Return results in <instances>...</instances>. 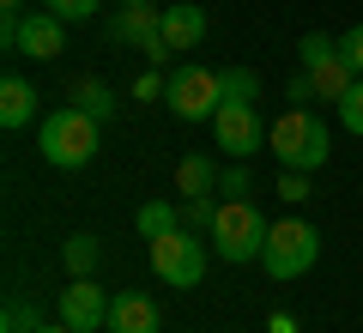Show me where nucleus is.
Listing matches in <instances>:
<instances>
[{
  "label": "nucleus",
  "mask_w": 363,
  "mask_h": 333,
  "mask_svg": "<svg viewBox=\"0 0 363 333\" xmlns=\"http://www.w3.org/2000/svg\"><path fill=\"white\" fill-rule=\"evenodd\" d=\"M321 261V231L309 218H279L267 231V249H260V267L272 279H303V273Z\"/></svg>",
  "instance_id": "nucleus-4"
},
{
  "label": "nucleus",
  "mask_w": 363,
  "mask_h": 333,
  "mask_svg": "<svg viewBox=\"0 0 363 333\" xmlns=\"http://www.w3.org/2000/svg\"><path fill=\"white\" fill-rule=\"evenodd\" d=\"M339 121H345V133H363V79L339 97Z\"/></svg>",
  "instance_id": "nucleus-23"
},
{
  "label": "nucleus",
  "mask_w": 363,
  "mask_h": 333,
  "mask_svg": "<svg viewBox=\"0 0 363 333\" xmlns=\"http://www.w3.org/2000/svg\"><path fill=\"white\" fill-rule=\"evenodd\" d=\"M267 212H260L255 200H224L218 206V224H212V249H218V261H230V267H248V261H260V249H267Z\"/></svg>",
  "instance_id": "nucleus-3"
},
{
  "label": "nucleus",
  "mask_w": 363,
  "mask_h": 333,
  "mask_svg": "<svg viewBox=\"0 0 363 333\" xmlns=\"http://www.w3.org/2000/svg\"><path fill=\"white\" fill-rule=\"evenodd\" d=\"M145 249H152V273L169 291H194V285L206 279V249L194 243L188 224H176L169 236H157V243H145Z\"/></svg>",
  "instance_id": "nucleus-5"
},
{
  "label": "nucleus",
  "mask_w": 363,
  "mask_h": 333,
  "mask_svg": "<svg viewBox=\"0 0 363 333\" xmlns=\"http://www.w3.org/2000/svg\"><path fill=\"white\" fill-rule=\"evenodd\" d=\"M157 25H164V13H157L152 0H121V18L109 31H116V37H133V43H152Z\"/></svg>",
  "instance_id": "nucleus-13"
},
{
  "label": "nucleus",
  "mask_w": 363,
  "mask_h": 333,
  "mask_svg": "<svg viewBox=\"0 0 363 333\" xmlns=\"http://www.w3.org/2000/svg\"><path fill=\"white\" fill-rule=\"evenodd\" d=\"M267 146H272V158H279V170H321L327 164V121L315 116V109H297L291 103L285 116L267 128Z\"/></svg>",
  "instance_id": "nucleus-2"
},
{
  "label": "nucleus",
  "mask_w": 363,
  "mask_h": 333,
  "mask_svg": "<svg viewBox=\"0 0 363 333\" xmlns=\"http://www.w3.org/2000/svg\"><path fill=\"white\" fill-rule=\"evenodd\" d=\"M97 128L104 121L97 116H85V109H49L43 116V128H37V146H43V158H49L55 170H85L91 158H97Z\"/></svg>",
  "instance_id": "nucleus-1"
},
{
  "label": "nucleus",
  "mask_w": 363,
  "mask_h": 333,
  "mask_svg": "<svg viewBox=\"0 0 363 333\" xmlns=\"http://www.w3.org/2000/svg\"><path fill=\"white\" fill-rule=\"evenodd\" d=\"M279 200H309V176H303V170H285V176H279Z\"/></svg>",
  "instance_id": "nucleus-25"
},
{
  "label": "nucleus",
  "mask_w": 363,
  "mask_h": 333,
  "mask_svg": "<svg viewBox=\"0 0 363 333\" xmlns=\"http://www.w3.org/2000/svg\"><path fill=\"white\" fill-rule=\"evenodd\" d=\"M157 327H164V315H157V303L145 291L109 297V333H157Z\"/></svg>",
  "instance_id": "nucleus-10"
},
{
  "label": "nucleus",
  "mask_w": 363,
  "mask_h": 333,
  "mask_svg": "<svg viewBox=\"0 0 363 333\" xmlns=\"http://www.w3.org/2000/svg\"><path fill=\"white\" fill-rule=\"evenodd\" d=\"M157 37H164V49H169V55L194 49V43L206 37V13H200L194 0H176V6H164V25H157Z\"/></svg>",
  "instance_id": "nucleus-11"
},
{
  "label": "nucleus",
  "mask_w": 363,
  "mask_h": 333,
  "mask_svg": "<svg viewBox=\"0 0 363 333\" xmlns=\"http://www.w3.org/2000/svg\"><path fill=\"white\" fill-rule=\"evenodd\" d=\"M43 6H49L55 18H67V25H73V18H97V0H43Z\"/></svg>",
  "instance_id": "nucleus-24"
},
{
  "label": "nucleus",
  "mask_w": 363,
  "mask_h": 333,
  "mask_svg": "<svg viewBox=\"0 0 363 333\" xmlns=\"http://www.w3.org/2000/svg\"><path fill=\"white\" fill-rule=\"evenodd\" d=\"M218 194H248V164L242 158H230V170L218 176Z\"/></svg>",
  "instance_id": "nucleus-27"
},
{
  "label": "nucleus",
  "mask_w": 363,
  "mask_h": 333,
  "mask_svg": "<svg viewBox=\"0 0 363 333\" xmlns=\"http://www.w3.org/2000/svg\"><path fill=\"white\" fill-rule=\"evenodd\" d=\"M61 49H67V18H55L49 6H37V13H18V43H13V55L55 61Z\"/></svg>",
  "instance_id": "nucleus-8"
},
{
  "label": "nucleus",
  "mask_w": 363,
  "mask_h": 333,
  "mask_svg": "<svg viewBox=\"0 0 363 333\" xmlns=\"http://www.w3.org/2000/svg\"><path fill=\"white\" fill-rule=\"evenodd\" d=\"M55 309H61V321L73 333H97V327H109V297L97 291L91 279H73L61 297H55Z\"/></svg>",
  "instance_id": "nucleus-9"
},
{
  "label": "nucleus",
  "mask_w": 363,
  "mask_h": 333,
  "mask_svg": "<svg viewBox=\"0 0 363 333\" xmlns=\"http://www.w3.org/2000/svg\"><path fill=\"white\" fill-rule=\"evenodd\" d=\"M176 224H182V218H176V206H169V200H145L140 212H133V231H140L145 243H157V236H169Z\"/></svg>",
  "instance_id": "nucleus-18"
},
{
  "label": "nucleus",
  "mask_w": 363,
  "mask_h": 333,
  "mask_svg": "<svg viewBox=\"0 0 363 333\" xmlns=\"http://www.w3.org/2000/svg\"><path fill=\"white\" fill-rule=\"evenodd\" d=\"M218 176H224V170L212 164L206 152H188V158L176 164V188H182V200H200V194H218Z\"/></svg>",
  "instance_id": "nucleus-12"
},
{
  "label": "nucleus",
  "mask_w": 363,
  "mask_h": 333,
  "mask_svg": "<svg viewBox=\"0 0 363 333\" xmlns=\"http://www.w3.org/2000/svg\"><path fill=\"white\" fill-rule=\"evenodd\" d=\"M37 116V91L25 85V79H6V85H0V128H25V121Z\"/></svg>",
  "instance_id": "nucleus-14"
},
{
  "label": "nucleus",
  "mask_w": 363,
  "mask_h": 333,
  "mask_svg": "<svg viewBox=\"0 0 363 333\" xmlns=\"http://www.w3.org/2000/svg\"><path fill=\"white\" fill-rule=\"evenodd\" d=\"M339 55H345V61H351V73L363 79V25H357V31H345V37H339Z\"/></svg>",
  "instance_id": "nucleus-26"
},
{
  "label": "nucleus",
  "mask_w": 363,
  "mask_h": 333,
  "mask_svg": "<svg viewBox=\"0 0 363 333\" xmlns=\"http://www.w3.org/2000/svg\"><path fill=\"white\" fill-rule=\"evenodd\" d=\"M224 79V103H255L260 97V73L255 67H230V73H218Z\"/></svg>",
  "instance_id": "nucleus-19"
},
{
  "label": "nucleus",
  "mask_w": 363,
  "mask_h": 333,
  "mask_svg": "<svg viewBox=\"0 0 363 333\" xmlns=\"http://www.w3.org/2000/svg\"><path fill=\"white\" fill-rule=\"evenodd\" d=\"M267 333H297V315H285V309H279V315L267 321Z\"/></svg>",
  "instance_id": "nucleus-30"
},
{
  "label": "nucleus",
  "mask_w": 363,
  "mask_h": 333,
  "mask_svg": "<svg viewBox=\"0 0 363 333\" xmlns=\"http://www.w3.org/2000/svg\"><path fill=\"white\" fill-rule=\"evenodd\" d=\"M164 103L182 121H206V116H218V103H224V79L212 67H182V73H169Z\"/></svg>",
  "instance_id": "nucleus-6"
},
{
  "label": "nucleus",
  "mask_w": 363,
  "mask_h": 333,
  "mask_svg": "<svg viewBox=\"0 0 363 333\" xmlns=\"http://www.w3.org/2000/svg\"><path fill=\"white\" fill-rule=\"evenodd\" d=\"M61 261H67V273H73V279H91V273H97V261H104V243H97L91 231H79V236H67Z\"/></svg>",
  "instance_id": "nucleus-17"
},
{
  "label": "nucleus",
  "mask_w": 363,
  "mask_h": 333,
  "mask_svg": "<svg viewBox=\"0 0 363 333\" xmlns=\"http://www.w3.org/2000/svg\"><path fill=\"white\" fill-rule=\"evenodd\" d=\"M169 91V79L164 73H145V79H133V103H145V97H164Z\"/></svg>",
  "instance_id": "nucleus-28"
},
{
  "label": "nucleus",
  "mask_w": 363,
  "mask_h": 333,
  "mask_svg": "<svg viewBox=\"0 0 363 333\" xmlns=\"http://www.w3.org/2000/svg\"><path fill=\"white\" fill-rule=\"evenodd\" d=\"M309 79H315V97H327V103H339V97H345L351 85H357V73H351V61H345V55L321 61V67H315Z\"/></svg>",
  "instance_id": "nucleus-15"
},
{
  "label": "nucleus",
  "mask_w": 363,
  "mask_h": 333,
  "mask_svg": "<svg viewBox=\"0 0 363 333\" xmlns=\"http://www.w3.org/2000/svg\"><path fill=\"white\" fill-rule=\"evenodd\" d=\"M212 128H218V146L230 158H248V152L267 146V128H260V109H255V103H218Z\"/></svg>",
  "instance_id": "nucleus-7"
},
{
  "label": "nucleus",
  "mask_w": 363,
  "mask_h": 333,
  "mask_svg": "<svg viewBox=\"0 0 363 333\" xmlns=\"http://www.w3.org/2000/svg\"><path fill=\"white\" fill-rule=\"evenodd\" d=\"M182 224H188V231H206V236H212V224H218V200H212V194L188 200V206H182Z\"/></svg>",
  "instance_id": "nucleus-22"
},
{
  "label": "nucleus",
  "mask_w": 363,
  "mask_h": 333,
  "mask_svg": "<svg viewBox=\"0 0 363 333\" xmlns=\"http://www.w3.org/2000/svg\"><path fill=\"white\" fill-rule=\"evenodd\" d=\"M297 55H303V73H315L321 61H333V55H339V37H327V31H309V37L297 43Z\"/></svg>",
  "instance_id": "nucleus-20"
},
{
  "label": "nucleus",
  "mask_w": 363,
  "mask_h": 333,
  "mask_svg": "<svg viewBox=\"0 0 363 333\" xmlns=\"http://www.w3.org/2000/svg\"><path fill=\"white\" fill-rule=\"evenodd\" d=\"M43 333H73V327H67V321H61V327H43Z\"/></svg>",
  "instance_id": "nucleus-31"
},
{
  "label": "nucleus",
  "mask_w": 363,
  "mask_h": 333,
  "mask_svg": "<svg viewBox=\"0 0 363 333\" xmlns=\"http://www.w3.org/2000/svg\"><path fill=\"white\" fill-rule=\"evenodd\" d=\"M0 6H6V13H18V0H0Z\"/></svg>",
  "instance_id": "nucleus-32"
},
{
  "label": "nucleus",
  "mask_w": 363,
  "mask_h": 333,
  "mask_svg": "<svg viewBox=\"0 0 363 333\" xmlns=\"http://www.w3.org/2000/svg\"><path fill=\"white\" fill-rule=\"evenodd\" d=\"M67 97H73V109H85V116H97V121L116 116V91H109L104 79H73V91H67Z\"/></svg>",
  "instance_id": "nucleus-16"
},
{
  "label": "nucleus",
  "mask_w": 363,
  "mask_h": 333,
  "mask_svg": "<svg viewBox=\"0 0 363 333\" xmlns=\"http://www.w3.org/2000/svg\"><path fill=\"white\" fill-rule=\"evenodd\" d=\"M0 333H43V315H37V303L13 297V303H6V315H0Z\"/></svg>",
  "instance_id": "nucleus-21"
},
{
  "label": "nucleus",
  "mask_w": 363,
  "mask_h": 333,
  "mask_svg": "<svg viewBox=\"0 0 363 333\" xmlns=\"http://www.w3.org/2000/svg\"><path fill=\"white\" fill-rule=\"evenodd\" d=\"M285 97L297 103V109H309V103H315V79H309V73H297V79L285 85Z\"/></svg>",
  "instance_id": "nucleus-29"
}]
</instances>
